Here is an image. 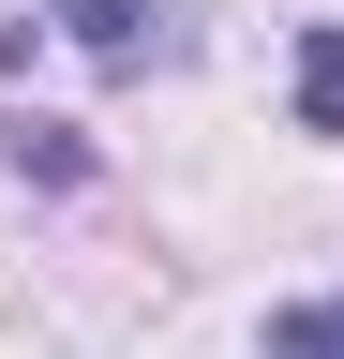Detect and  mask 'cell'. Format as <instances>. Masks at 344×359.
Masks as SVG:
<instances>
[{"mask_svg":"<svg viewBox=\"0 0 344 359\" xmlns=\"http://www.w3.org/2000/svg\"><path fill=\"white\" fill-rule=\"evenodd\" d=\"M270 359H344V299H299V314H270Z\"/></svg>","mask_w":344,"mask_h":359,"instance_id":"cell-2","label":"cell"},{"mask_svg":"<svg viewBox=\"0 0 344 359\" xmlns=\"http://www.w3.org/2000/svg\"><path fill=\"white\" fill-rule=\"evenodd\" d=\"M299 105H315V135H344V30L299 45Z\"/></svg>","mask_w":344,"mask_h":359,"instance_id":"cell-1","label":"cell"},{"mask_svg":"<svg viewBox=\"0 0 344 359\" xmlns=\"http://www.w3.org/2000/svg\"><path fill=\"white\" fill-rule=\"evenodd\" d=\"M75 30H90L105 60H135V0H75Z\"/></svg>","mask_w":344,"mask_h":359,"instance_id":"cell-3","label":"cell"}]
</instances>
